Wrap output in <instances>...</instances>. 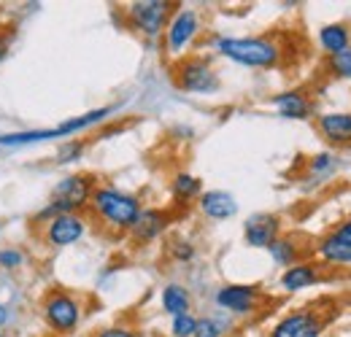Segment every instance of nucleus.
I'll return each mask as SVG.
<instances>
[{
	"instance_id": "f257e3e1",
	"label": "nucleus",
	"mask_w": 351,
	"mask_h": 337,
	"mask_svg": "<svg viewBox=\"0 0 351 337\" xmlns=\"http://www.w3.org/2000/svg\"><path fill=\"white\" fill-rule=\"evenodd\" d=\"M89 200H92V208L100 219H106L111 227H119V229H132V224L141 216L138 200L132 195L119 192V189H111V186L95 189Z\"/></svg>"
},
{
	"instance_id": "f03ea898",
	"label": "nucleus",
	"mask_w": 351,
	"mask_h": 337,
	"mask_svg": "<svg viewBox=\"0 0 351 337\" xmlns=\"http://www.w3.org/2000/svg\"><path fill=\"white\" fill-rule=\"evenodd\" d=\"M217 46L224 57L249 68H273L281 57V49L270 38H221Z\"/></svg>"
},
{
	"instance_id": "7ed1b4c3",
	"label": "nucleus",
	"mask_w": 351,
	"mask_h": 337,
	"mask_svg": "<svg viewBox=\"0 0 351 337\" xmlns=\"http://www.w3.org/2000/svg\"><path fill=\"white\" fill-rule=\"evenodd\" d=\"M114 111V105H106V108H97V111H89L84 116H76V119H68L54 129H30V132H11V135H0V146H25V143H41V140H54V138H65V135H73V132H82L87 127L103 122L108 114Z\"/></svg>"
},
{
	"instance_id": "20e7f679",
	"label": "nucleus",
	"mask_w": 351,
	"mask_h": 337,
	"mask_svg": "<svg viewBox=\"0 0 351 337\" xmlns=\"http://www.w3.org/2000/svg\"><path fill=\"white\" fill-rule=\"evenodd\" d=\"M92 197V184L84 175H65L57 186H54V197L49 203L46 211L38 213V221H51L54 216H62V213H73L76 208H82Z\"/></svg>"
},
{
	"instance_id": "39448f33",
	"label": "nucleus",
	"mask_w": 351,
	"mask_h": 337,
	"mask_svg": "<svg viewBox=\"0 0 351 337\" xmlns=\"http://www.w3.org/2000/svg\"><path fill=\"white\" fill-rule=\"evenodd\" d=\"M168 14H171V3H165V0H141V3H132L128 8L130 22L149 38L162 33Z\"/></svg>"
},
{
	"instance_id": "423d86ee",
	"label": "nucleus",
	"mask_w": 351,
	"mask_h": 337,
	"mask_svg": "<svg viewBox=\"0 0 351 337\" xmlns=\"http://www.w3.org/2000/svg\"><path fill=\"white\" fill-rule=\"evenodd\" d=\"M44 313H46V321L57 332H73L79 327V319H82L79 302L71 295H65V292H54V295L46 297Z\"/></svg>"
},
{
	"instance_id": "0eeeda50",
	"label": "nucleus",
	"mask_w": 351,
	"mask_h": 337,
	"mask_svg": "<svg viewBox=\"0 0 351 337\" xmlns=\"http://www.w3.org/2000/svg\"><path fill=\"white\" fill-rule=\"evenodd\" d=\"M176 84L181 86V89H186V92L208 95V92H217L219 79H217V73L211 71L208 62H203V60H186L176 71Z\"/></svg>"
},
{
	"instance_id": "6e6552de",
	"label": "nucleus",
	"mask_w": 351,
	"mask_h": 337,
	"mask_svg": "<svg viewBox=\"0 0 351 337\" xmlns=\"http://www.w3.org/2000/svg\"><path fill=\"white\" fill-rule=\"evenodd\" d=\"M82 235H84V221L76 213H62V216H54L51 221H46V243L49 246L62 249V246L76 243Z\"/></svg>"
},
{
	"instance_id": "1a4fd4ad",
	"label": "nucleus",
	"mask_w": 351,
	"mask_h": 337,
	"mask_svg": "<svg viewBox=\"0 0 351 337\" xmlns=\"http://www.w3.org/2000/svg\"><path fill=\"white\" fill-rule=\"evenodd\" d=\"M322 335V319L313 310H298L281 319L270 337H319Z\"/></svg>"
},
{
	"instance_id": "9d476101",
	"label": "nucleus",
	"mask_w": 351,
	"mask_h": 337,
	"mask_svg": "<svg viewBox=\"0 0 351 337\" xmlns=\"http://www.w3.org/2000/svg\"><path fill=\"white\" fill-rule=\"evenodd\" d=\"M197 30H200V19L192 8L176 11V16L168 25V49L171 51H184V46L197 36Z\"/></svg>"
},
{
	"instance_id": "9b49d317",
	"label": "nucleus",
	"mask_w": 351,
	"mask_h": 337,
	"mask_svg": "<svg viewBox=\"0 0 351 337\" xmlns=\"http://www.w3.org/2000/svg\"><path fill=\"white\" fill-rule=\"evenodd\" d=\"M319 253H322V259H327V262L349 264L351 262V221L343 224V227H338L330 238H324L322 246H319Z\"/></svg>"
},
{
	"instance_id": "f8f14e48",
	"label": "nucleus",
	"mask_w": 351,
	"mask_h": 337,
	"mask_svg": "<svg viewBox=\"0 0 351 337\" xmlns=\"http://www.w3.org/2000/svg\"><path fill=\"white\" fill-rule=\"evenodd\" d=\"M276 235H278V219L270 213H257L246 221V243L249 246L265 249L276 240Z\"/></svg>"
},
{
	"instance_id": "ddd939ff",
	"label": "nucleus",
	"mask_w": 351,
	"mask_h": 337,
	"mask_svg": "<svg viewBox=\"0 0 351 337\" xmlns=\"http://www.w3.org/2000/svg\"><path fill=\"white\" fill-rule=\"evenodd\" d=\"M217 302L232 313H249L257 302V289L254 286H224L217 295Z\"/></svg>"
},
{
	"instance_id": "4468645a",
	"label": "nucleus",
	"mask_w": 351,
	"mask_h": 337,
	"mask_svg": "<svg viewBox=\"0 0 351 337\" xmlns=\"http://www.w3.org/2000/svg\"><path fill=\"white\" fill-rule=\"evenodd\" d=\"M200 208L203 213L208 216V219H230V216H235L238 213V203L232 200V195H227V192H206L203 197H200Z\"/></svg>"
},
{
	"instance_id": "2eb2a0df",
	"label": "nucleus",
	"mask_w": 351,
	"mask_h": 337,
	"mask_svg": "<svg viewBox=\"0 0 351 337\" xmlns=\"http://www.w3.org/2000/svg\"><path fill=\"white\" fill-rule=\"evenodd\" d=\"M319 129L332 143H351V114H324L319 119Z\"/></svg>"
},
{
	"instance_id": "dca6fc26",
	"label": "nucleus",
	"mask_w": 351,
	"mask_h": 337,
	"mask_svg": "<svg viewBox=\"0 0 351 337\" xmlns=\"http://www.w3.org/2000/svg\"><path fill=\"white\" fill-rule=\"evenodd\" d=\"M273 105L287 119H306L308 114H311V103L306 100L303 92H281V95L273 97Z\"/></svg>"
},
{
	"instance_id": "f3484780",
	"label": "nucleus",
	"mask_w": 351,
	"mask_h": 337,
	"mask_svg": "<svg viewBox=\"0 0 351 337\" xmlns=\"http://www.w3.org/2000/svg\"><path fill=\"white\" fill-rule=\"evenodd\" d=\"M162 227H165V216L160 211H141L138 221L132 224V232L138 240H152L162 232Z\"/></svg>"
},
{
	"instance_id": "a211bd4d",
	"label": "nucleus",
	"mask_w": 351,
	"mask_h": 337,
	"mask_svg": "<svg viewBox=\"0 0 351 337\" xmlns=\"http://www.w3.org/2000/svg\"><path fill=\"white\" fill-rule=\"evenodd\" d=\"M316 281V270L311 267V264H292L287 273H284V278H281V286L287 289V292H298V289H306Z\"/></svg>"
},
{
	"instance_id": "6ab92c4d",
	"label": "nucleus",
	"mask_w": 351,
	"mask_h": 337,
	"mask_svg": "<svg viewBox=\"0 0 351 337\" xmlns=\"http://www.w3.org/2000/svg\"><path fill=\"white\" fill-rule=\"evenodd\" d=\"M319 41L330 54H338V51H343L349 46V30L343 25H327V27H322Z\"/></svg>"
},
{
	"instance_id": "aec40b11",
	"label": "nucleus",
	"mask_w": 351,
	"mask_h": 337,
	"mask_svg": "<svg viewBox=\"0 0 351 337\" xmlns=\"http://www.w3.org/2000/svg\"><path fill=\"white\" fill-rule=\"evenodd\" d=\"M162 305H165V310L168 313H173L176 316H184L186 313V308H189V295H186V289H181V286H165V292H162Z\"/></svg>"
},
{
	"instance_id": "412c9836",
	"label": "nucleus",
	"mask_w": 351,
	"mask_h": 337,
	"mask_svg": "<svg viewBox=\"0 0 351 337\" xmlns=\"http://www.w3.org/2000/svg\"><path fill=\"white\" fill-rule=\"evenodd\" d=\"M173 192H176V197H184V200H189V197H195V195L200 192V181H197L195 175H186V173H181V175H176Z\"/></svg>"
},
{
	"instance_id": "4be33fe9",
	"label": "nucleus",
	"mask_w": 351,
	"mask_h": 337,
	"mask_svg": "<svg viewBox=\"0 0 351 337\" xmlns=\"http://www.w3.org/2000/svg\"><path fill=\"white\" fill-rule=\"evenodd\" d=\"M330 68H332V73H335V76L351 79V46H346V49H343V51H338V54H332Z\"/></svg>"
},
{
	"instance_id": "5701e85b",
	"label": "nucleus",
	"mask_w": 351,
	"mask_h": 337,
	"mask_svg": "<svg viewBox=\"0 0 351 337\" xmlns=\"http://www.w3.org/2000/svg\"><path fill=\"white\" fill-rule=\"evenodd\" d=\"M267 249H270L273 259H276L278 264H289V262L295 259V249H292V243H289V240H278V238H276Z\"/></svg>"
},
{
	"instance_id": "b1692460",
	"label": "nucleus",
	"mask_w": 351,
	"mask_h": 337,
	"mask_svg": "<svg viewBox=\"0 0 351 337\" xmlns=\"http://www.w3.org/2000/svg\"><path fill=\"white\" fill-rule=\"evenodd\" d=\"M195 329H197V319H192L189 313L176 316L173 319V335L176 337H192L195 335Z\"/></svg>"
},
{
	"instance_id": "393cba45",
	"label": "nucleus",
	"mask_w": 351,
	"mask_h": 337,
	"mask_svg": "<svg viewBox=\"0 0 351 337\" xmlns=\"http://www.w3.org/2000/svg\"><path fill=\"white\" fill-rule=\"evenodd\" d=\"M219 335H221L219 321H214V319H203V321H197L195 337H219Z\"/></svg>"
},
{
	"instance_id": "a878e982",
	"label": "nucleus",
	"mask_w": 351,
	"mask_h": 337,
	"mask_svg": "<svg viewBox=\"0 0 351 337\" xmlns=\"http://www.w3.org/2000/svg\"><path fill=\"white\" fill-rule=\"evenodd\" d=\"M22 264V253L14 251V249H5L0 251V267H19Z\"/></svg>"
},
{
	"instance_id": "bb28decb",
	"label": "nucleus",
	"mask_w": 351,
	"mask_h": 337,
	"mask_svg": "<svg viewBox=\"0 0 351 337\" xmlns=\"http://www.w3.org/2000/svg\"><path fill=\"white\" fill-rule=\"evenodd\" d=\"M330 168H332V157H330V154H319V157L313 160V165H311V173L319 175V173H327Z\"/></svg>"
},
{
	"instance_id": "cd10ccee",
	"label": "nucleus",
	"mask_w": 351,
	"mask_h": 337,
	"mask_svg": "<svg viewBox=\"0 0 351 337\" xmlns=\"http://www.w3.org/2000/svg\"><path fill=\"white\" fill-rule=\"evenodd\" d=\"M82 149H84L82 143H68V146L60 151V160H62V162H68V160H76V157L82 154Z\"/></svg>"
},
{
	"instance_id": "c85d7f7f",
	"label": "nucleus",
	"mask_w": 351,
	"mask_h": 337,
	"mask_svg": "<svg viewBox=\"0 0 351 337\" xmlns=\"http://www.w3.org/2000/svg\"><path fill=\"white\" fill-rule=\"evenodd\" d=\"M97 337H135L132 332H128V329H119V327H111V329H103Z\"/></svg>"
},
{
	"instance_id": "c756f323",
	"label": "nucleus",
	"mask_w": 351,
	"mask_h": 337,
	"mask_svg": "<svg viewBox=\"0 0 351 337\" xmlns=\"http://www.w3.org/2000/svg\"><path fill=\"white\" fill-rule=\"evenodd\" d=\"M192 246H176V256L178 259H192Z\"/></svg>"
},
{
	"instance_id": "7c9ffc66",
	"label": "nucleus",
	"mask_w": 351,
	"mask_h": 337,
	"mask_svg": "<svg viewBox=\"0 0 351 337\" xmlns=\"http://www.w3.org/2000/svg\"><path fill=\"white\" fill-rule=\"evenodd\" d=\"M5 321H8V308H5V305H0V327H3Z\"/></svg>"
},
{
	"instance_id": "2f4dec72",
	"label": "nucleus",
	"mask_w": 351,
	"mask_h": 337,
	"mask_svg": "<svg viewBox=\"0 0 351 337\" xmlns=\"http://www.w3.org/2000/svg\"><path fill=\"white\" fill-rule=\"evenodd\" d=\"M3 54H5V36L0 33V60H3Z\"/></svg>"
}]
</instances>
